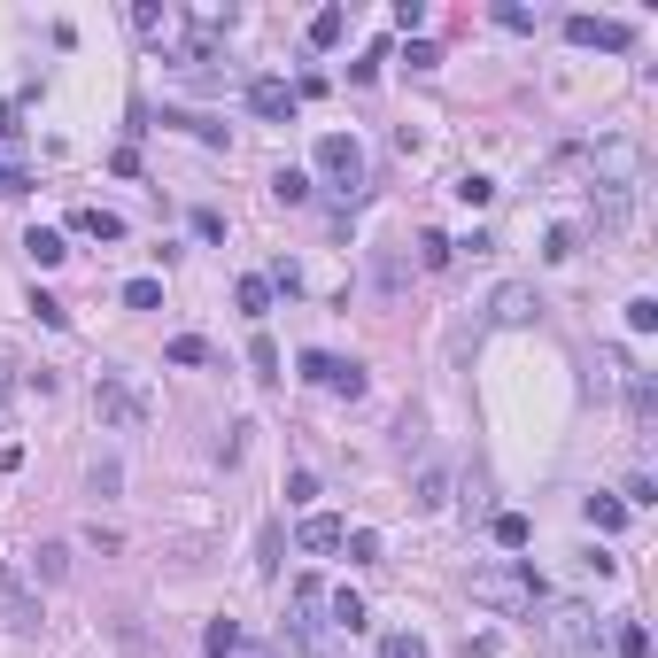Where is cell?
Returning a JSON list of instances; mask_svg holds the SVG:
<instances>
[{
  "instance_id": "32",
  "label": "cell",
  "mask_w": 658,
  "mask_h": 658,
  "mask_svg": "<svg viewBox=\"0 0 658 658\" xmlns=\"http://www.w3.org/2000/svg\"><path fill=\"white\" fill-rule=\"evenodd\" d=\"M380 658H426V643H419V635H411V628H395L388 643H380Z\"/></svg>"
},
{
  "instance_id": "20",
  "label": "cell",
  "mask_w": 658,
  "mask_h": 658,
  "mask_svg": "<svg viewBox=\"0 0 658 658\" xmlns=\"http://www.w3.org/2000/svg\"><path fill=\"white\" fill-rule=\"evenodd\" d=\"M163 124H186L194 140H210V148H225V124H217V117H194V109H171Z\"/></svg>"
},
{
  "instance_id": "38",
  "label": "cell",
  "mask_w": 658,
  "mask_h": 658,
  "mask_svg": "<svg viewBox=\"0 0 658 658\" xmlns=\"http://www.w3.org/2000/svg\"><path fill=\"white\" fill-rule=\"evenodd\" d=\"M31 310H39V326H70V310H62L55 295H31Z\"/></svg>"
},
{
  "instance_id": "13",
  "label": "cell",
  "mask_w": 658,
  "mask_h": 658,
  "mask_svg": "<svg viewBox=\"0 0 658 658\" xmlns=\"http://www.w3.org/2000/svg\"><path fill=\"white\" fill-rule=\"evenodd\" d=\"M326 628H341V635L364 628V597H357V589H333V597H326Z\"/></svg>"
},
{
  "instance_id": "22",
  "label": "cell",
  "mask_w": 658,
  "mask_h": 658,
  "mask_svg": "<svg viewBox=\"0 0 658 658\" xmlns=\"http://www.w3.org/2000/svg\"><path fill=\"white\" fill-rule=\"evenodd\" d=\"M449 504V473H442V465H426V473H419V511H442Z\"/></svg>"
},
{
  "instance_id": "10",
  "label": "cell",
  "mask_w": 658,
  "mask_h": 658,
  "mask_svg": "<svg viewBox=\"0 0 658 658\" xmlns=\"http://www.w3.org/2000/svg\"><path fill=\"white\" fill-rule=\"evenodd\" d=\"M0 604H8V628H24V635L39 628V604H31V589H24L8 566H0Z\"/></svg>"
},
{
  "instance_id": "3",
  "label": "cell",
  "mask_w": 658,
  "mask_h": 658,
  "mask_svg": "<svg viewBox=\"0 0 658 658\" xmlns=\"http://www.w3.org/2000/svg\"><path fill=\"white\" fill-rule=\"evenodd\" d=\"M581 171H589L597 186H620V194H635V186H643V140L612 132V140H597V148H581Z\"/></svg>"
},
{
  "instance_id": "31",
  "label": "cell",
  "mask_w": 658,
  "mask_h": 658,
  "mask_svg": "<svg viewBox=\"0 0 658 658\" xmlns=\"http://www.w3.org/2000/svg\"><path fill=\"white\" fill-rule=\"evenodd\" d=\"M39 581H70V550H62V542L39 550Z\"/></svg>"
},
{
  "instance_id": "44",
  "label": "cell",
  "mask_w": 658,
  "mask_h": 658,
  "mask_svg": "<svg viewBox=\"0 0 658 658\" xmlns=\"http://www.w3.org/2000/svg\"><path fill=\"white\" fill-rule=\"evenodd\" d=\"M0 403H8V380H0Z\"/></svg>"
},
{
  "instance_id": "42",
  "label": "cell",
  "mask_w": 658,
  "mask_h": 658,
  "mask_svg": "<svg viewBox=\"0 0 658 658\" xmlns=\"http://www.w3.org/2000/svg\"><path fill=\"white\" fill-rule=\"evenodd\" d=\"M16 194H24V171H8V163H0V202H16Z\"/></svg>"
},
{
  "instance_id": "43",
  "label": "cell",
  "mask_w": 658,
  "mask_h": 658,
  "mask_svg": "<svg viewBox=\"0 0 658 658\" xmlns=\"http://www.w3.org/2000/svg\"><path fill=\"white\" fill-rule=\"evenodd\" d=\"M233 658H271V651H233Z\"/></svg>"
},
{
  "instance_id": "24",
  "label": "cell",
  "mask_w": 658,
  "mask_h": 658,
  "mask_svg": "<svg viewBox=\"0 0 658 658\" xmlns=\"http://www.w3.org/2000/svg\"><path fill=\"white\" fill-rule=\"evenodd\" d=\"M271 194H279V202H310V171H295V163H287V171L271 179Z\"/></svg>"
},
{
  "instance_id": "34",
  "label": "cell",
  "mask_w": 658,
  "mask_h": 658,
  "mask_svg": "<svg viewBox=\"0 0 658 658\" xmlns=\"http://www.w3.org/2000/svg\"><path fill=\"white\" fill-rule=\"evenodd\" d=\"M163 24H171V16H163L155 0H140V8H132V31H148V39H155V31H163Z\"/></svg>"
},
{
  "instance_id": "6",
  "label": "cell",
  "mask_w": 658,
  "mask_h": 658,
  "mask_svg": "<svg viewBox=\"0 0 658 658\" xmlns=\"http://www.w3.org/2000/svg\"><path fill=\"white\" fill-rule=\"evenodd\" d=\"M597 635V620H589V604H542V643H589Z\"/></svg>"
},
{
  "instance_id": "23",
  "label": "cell",
  "mask_w": 658,
  "mask_h": 658,
  "mask_svg": "<svg viewBox=\"0 0 658 658\" xmlns=\"http://www.w3.org/2000/svg\"><path fill=\"white\" fill-rule=\"evenodd\" d=\"M202 651H210V658H233V651H240V620H210Z\"/></svg>"
},
{
  "instance_id": "37",
  "label": "cell",
  "mask_w": 658,
  "mask_h": 658,
  "mask_svg": "<svg viewBox=\"0 0 658 658\" xmlns=\"http://www.w3.org/2000/svg\"><path fill=\"white\" fill-rule=\"evenodd\" d=\"M256 566H264V581L279 573V527H264V542H256Z\"/></svg>"
},
{
  "instance_id": "18",
  "label": "cell",
  "mask_w": 658,
  "mask_h": 658,
  "mask_svg": "<svg viewBox=\"0 0 658 658\" xmlns=\"http://www.w3.org/2000/svg\"><path fill=\"white\" fill-rule=\"evenodd\" d=\"M341 31H349V8H318V16H310V47H333Z\"/></svg>"
},
{
  "instance_id": "36",
  "label": "cell",
  "mask_w": 658,
  "mask_h": 658,
  "mask_svg": "<svg viewBox=\"0 0 658 658\" xmlns=\"http://www.w3.org/2000/svg\"><path fill=\"white\" fill-rule=\"evenodd\" d=\"M86 542H93V550H124V527H101V519H86Z\"/></svg>"
},
{
  "instance_id": "19",
  "label": "cell",
  "mask_w": 658,
  "mask_h": 658,
  "mask_svg": "<svg viewBox=\"0 0 658 658\" xmlns=\"http://www.w3.org/2000/svg\"><path fill=\"white\" fill-rule=\"evenodd\" d=\"M620 519H628L620 496H589V527H597V535H620Z\"/></svg>"
},
{
  "instance_id": "9",
  "label": "cell",
  "mask_w": 658,
  "mask_h": 658,
  "mask_svg": "<svg viewBox=\"0 0 658 658\" xmlns=\"http://www.w3.org/2000/svg\"><path fill=\"white\" fill-rule=\"evenodd\" d=\"M535 310H542L535 287H496V302H488V318H496V326H527Z\"/></svg>"
},
{
  "instance_id": "4",
  "label": "cell",
  "mask_w": 658,
  "mask_h": 658,
  "mask_svg": "<svg viewBox=\"0 0 658 658\" xmlns=\"http://www.w3.org/2000/svg\"><path fill=\"white\" fill-rule=\"evenodd\" d=\"M318 179H326L333 194H357L364 186V148L349 132H326V140H318Z\"/></svg>"
},
{
  "instance_id": "14",
  "label": "cell",
  "mask_w": 658,
  "mask_h": 658,
  "mask_svg": "<svg viewBox=\"0 0 658 658\" xmlns=\"http://www.w3.org/2000/svg\"><path fill=\"white\" fill-rule=\"evenodd\" d=\"M70 225H78L86 240H124V217H117V210H101V202H86V210L70 217Z\"/></svg>"
},
{
  "instance_id": "27",
  "label": "cell",
  "mask_w": 658,
  "mask_h": 658,
  "mask_svg": "<svg viewBox=\"0 0 658 658\" xmlns=\"http://www.w3.org/2000/svg\"><path fill=\"white\" fill-rule=\"evenodd\" d=\"M248 364H256V380H279V349H271V333L248 341Z\"/></svg>"
},
{
  "instance_id": "29",
  "label": "cell",
  "mask_w": 658,
  "mask_h": 658,
  "mask_svg": "<svg viewBox=\"0 0 658 658\" xmlns=\"http://www.w3.org/2000/svg\"><path fill=\"white\" fill-rule=\"evenodd\" d=\"M457 202H465V210H488V202H496V186L473 171V179H457Z\"/></svg>"
},
{
  "instance_id": "2",
  "label": "cell",
  "mask_w": 658,
  "mask_h": 658,
  "mask_svg": "<svg viewBox=\"0 0 658 658\" xmlns=\"http://www.w3.org/2000/svg\"><path fill=\"white\" fill-rule=\"evenodd\" d=\"M473 604H488V612H535L542 581H535L527 558H504V566H480L473 573Z\"/></svg>"
},
{
  "instance_id": "21",
  "label": "cell",
  "mask_w": 658,
  "mask_h": 658,
  "mask_svg": "<svg viewBox=\"0 0 658 658\" xmlns=\"http://www.w3.org/2000/svg\"><path fill=\"white\" fill-rule=\"evenodd\" d=\"M612 651H620V658H651V628H643V620H620Z\"/></svg>"
},
{
  "instance_id": "26",
  "label": "cell",
  "mask_w": 658,
  "mask_h": 658,
  "mask_svg": "<svg viewBox=\"0 0 658 658\" xmlns=\"http://www.w3.org/2000/svg\"><path fill=\"white\" fill-rule=\"evenodd\" d=\"M527 535H535V527H527L519 511H496V542H504V550H527Z\"/></svg>"
},
{
  "instance_id": "33",
  "label": "cell",
  "mask_w": 658,
  "mask_h": 658,
  "mask_svg": "<svg viewBox=\"0 0 658 658\" xmlns=\"http://www.w3.org/2000/svg\"><path fill=\"white\" fill-rule=\"evenodd\" d=\"M542 256H550V264H566V256H581V233H573V225H558V233H550V248H542Z\"/></svg>"
},
{
  "instance_id": "16",
  "label": "cell",
  "mask_w": 658,
  "mask_h": 658,
  "mask_svg": "<svg viewBox=\"0 0 658 658\" xmlns=\"http://www.w3.org/2000/svg\"><path fill=\"white\" fill-rule=\"evenodd\" d=\"M233 302H240V318H256V326H264V318H271V279H240Z\"/></svg>"
},
{
  "instance_id": "8",
  "label": "cell",
  "mask_w": 658,
  "mask_h": 658,
  "mask_svg": "<svg viewBox=\"0 0 658 658\" xmlns=\"http://www.w3.org/2000/svg\"><path fill=\"white\" fill-rule=\"evenodd\" d=\"M566 39L573 47H612V55H620V47H628V24H612V16H566Z\"/></svg>"
},
{
  "instance_id": "40",
  "label": "cell",
  "mask_w": 658,
  "mask_h": 658,
  "mask_svg": "<svg viewBox=\"0 0 658 658\" xmlns=\"http://www.w3.org/2000/svg\"><path fill=\"white\" fill-rule=\"evenodd\" d=\"M0 148H24V124H16V109L0 101Z\"/></svg>"
},
{
  "instance_id": "41",
  "label": "cell",
  "mask_w": 658,
  "mask_h": 658,
  "mask_svg": "<svg viewBox=\"0 0 658 658\" xmlns=\"http://www.w3.org/2000/svg\"><path fill=\"white\" fill-rule=\"evenodd\" d=\"M194 240H225V217H217V210H194Z\"/></svg>"
},
{
  "instance_id": "17",
  "label": "cell",
  "mask_w": 658,
  "mask_h": 658,
  "mask_svg": "<svg viewBox=\"0 0 658 658\" xmlns=\"http://www.w3.org/2000/svg\"><path fill=\"white\" fill-rule=\"evenodd\" d=\"M449 256H457V240L426 225V233H419V271H449Z\"/></svg>"
},
{
  "instance_id": "15",
  "label": "cell",
  "mask_w": 658,
  "mask_h": 658,
  "mask_svg": "<svg viewBox=\"0 0 658 658\" xmlns=\"http://www.w3.org/2000/svg\"><path fill=\"white\" fill-rule=\"evenodd\" d=\"M24 256H31L39 271H47V264H62L70 248H62V233H55V225H31V233H24Z\"/></svg>"
},
{
  "instance_id": "5",
  "label": "cell",
  "mask_w": 658,
  "mask_h": 658,
  "mask_svg": "<svg viewBox=\"0 0 658 658\" xmlns=\"http://www.w3.org/2000/svg\"><path fill=\"white\" fill-rule=\"evenodd\" d=\"M302 380H310V388H326V395H349V403H357V395H364V364L310 349V357H302Z\"/></svg>"
},
{
  "instance_id": "12",
  "label": "cell",
  "mask_w": 658,
  "mask_h": 658,
  "mask_svg": "<svg viewBox=\"0 0 658 658\" xmlns=\"http://www.w3.org/2000/svg\"><path fill=\"white\" fill-rule=\"evenodd\" d=\"M341 535H349V527H341L333 511H310V519H302V550H310V558H326V550H341Z\"/></svg>"
},
{
  "instance_id": "30",
  "label": "cell",
  "mask_w": 658,
  "mask_h": 658,
  "mask_svg": "<svg viewBox=\"0 0 658 658\" xmlns=\"http://www.w3.org/2000/svg\"><path fill=\"white\" fill-rule=\"evenodd\" d=\"M171 364H210V341H202V333H179V341H171Z\"/></svg>"
},
{
  "instance_id": "28",
  "label": "cell",
  "mask_w": 658,
  "mask_h": 658,
  "mask_svg": "<svg viewBox=\"0 0 658 658\" xmlns=\"http://www.w3.org/2000/svg\"><path fill=\"white\" fill-rule=\"evenodd\" d=\"M341 550H349L357 566H380V535H372V527H357V535H341Z\"/></svg>"
},
{
  "instance_id": "25",
  "label": "cell",
  "mask_w": 658,
  "mask_h": 658,
  "mask_svg": "<svg viewBox=\"0 0 658 658\" xmlns=\"http://www.w3.org/2000/svg\"><path fill=\"white\" fill-rule=\"evenodd\" d=\"M163 302V279H124V310H155Z\"/></svg>"
},
{
  "instance_id": "39",
  "label": "cell",
  "mask_w": 658,
  "mask_h": 658,
  "mask_svg": "<svg viewBox=\"0 0 658 658\" xmlns=\"http://www.w3.org/2000/svg\"><path fill=\"white\" fill-rule=\"evenodd\" d=\"M496 24H504V31H535V16H527L519 0H504V8H496Z\"/></svg>"
},
{
  "instance_id": "35",
  "label": "cell",
  "mask_w": 658,
  "mask_h": 658,
  "mask_svg": "<svg viewBox=\"0 0 658 658\" xmlns=\"http://www.w3.org/2000/svg\"><path fill=\"white\" fill-rule=\"evenodd\" d=\"M628 326H635V333H651V326H658V302H651V295H635V302H628Z\"/></svg>"
},
{
  "instance_id": "11",
  "label": "cell",
  "mask_w": 658,
  "mask_h": 658,
  "mask_svg": "<svg viewBox=\"0 0 658 658\" xmlns=\"http://www.w3.org/2000/svg\"><path fill=\"white\" fill-rule=\"evenodd\" d=\"M628 217H635V194H620V186H597V233H628Z\"/></svg>"
},
{
  "instance_id": "1",
  "label": "cell",
  "mask_w": 658,
  "mask_h": 658,
  "mask_svg": "<svg viewBox=\"0 0 658 658\" xmlns=\"http://www.w3.org/2000/svg\"><path fill=\"white\" fill-rule=\"evenodd\" d=\"M93 419L109 426V434H148L155 403H148V388H140L132 372H101V380H93Z\"/></svg>"
},
{
  "instance_id": "7",
  "label": "cell",
  "mask_w": 658,
  "mask_h": 658,
  "mask_svg": "<svg viewBox=\"0 0 658 658\" xmlns=\"http://www.w3.org/2000/svg\"><path fill=\"white\" fill-rule=\"evenodd\" d=\"M248 109L271 117V124H287L295 117V86H287V78H248Z\"/></svg>"
}]
</instances>
